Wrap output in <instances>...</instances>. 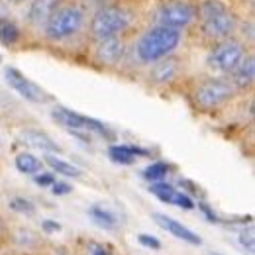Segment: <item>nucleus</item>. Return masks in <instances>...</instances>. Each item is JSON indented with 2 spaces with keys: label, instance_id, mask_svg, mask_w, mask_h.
I'll return each mask as SVG.
<instances>
[{
  "label": "nucleus",
  "instance_id": "1",
  "mask_svg": "<svg viewBox=\"0 0 255 255\" xmlns=\"http://www.w3.org/2000/svg\"><path fill=\"white\" fill-rule=\"evenodd\" d=\"M181 41V32L175 28H153L145 33L137 43V57L143 63H155L169 53L175 51V47Z\"/></svg>",
  "mask_w": 255,
  "mask_h": 255
},
{
  "label": "nucleus",
  "instance_id": "2",
  "mask_svg": "<svg viewBox=\"0 0 255 255\" xmlns=\"http://www.w3.org/2000/svg\"><path fill=\"white\" fill-rule=\"evenodd\" d=\"M200 14H202V28L212 39H226L236 30L234 14L220 0H206L200 8Z\"/></svg>",
  "mask_w": 255,
  "mask_h": 255
},
{
  "label": "nucleus",
  "instance_id": "3",
  "mask_svg": "<svg viewBox=\"0 0 255 255\" xmlns=\"http://www.w3.org/2000/svg\"><path fill=\"white\" fill-rule=\"evenodd\" d=\"M85 14L77 6H59L45 24V35L51 41H63L81 30Z\"/></svg>",
  "mask_w": 255,
  "mask_h": 255
},
{
  "label": "nucleus",
  "instance_id": "4",
  "mask_svg": "<svg viewBox=\"0 0 255 255\" xmlns=\"http://www.w3.org/2000/svg\"><path fill=\"white\" fill-rule=\"evenodd\" d=\"M129 24V14L120 6H104L96 10L91 22V33L96 39L102 37H114L122 33Z\"/></svg>",
  "mask_w": 255,
  "mask_h": 255
},
{
  "label": "nucleus",
  "instance_id": "5",
  "mask_svg": "<svg viewBox=\"0 0 255 255\" xmlns=\"http://www.w3.org/2000/svg\"><path fill=\"white\" fill-rule=\"evenodd\" d=\"M236 95V87L230 81L224 79H206L202 81L196 91H194V100L200 108L204 110H212L226 104L228 100H232Z\"/></svg>",
  "mask_w": 255,
  "mask_h": 255
},
{
  "label": "nucleus",
  "instance_id": "6",
  "mask_svg": "<svg viewBox=\"0 0 255 255\" xmlns=\"http://www.w3.org/2000/svg\"><path fill=\"white\" fill-rule=\"evenodd\" d=\"M246 51L242 47V43L234 41V39H226L218 47H214V51L208 55L206 63L210 69L218 71V73H232L238 63L244 59Z\"/></svg>",
  "mask_w": 255,
  "mask_h": 255
},
{
  "label": "nucleus",
  "instance_id": "7",
  "mask_svg": "<svg viewBox=\"0 0 255 255\" xmlns=\"http://www.w3.org/2000/svg\"><path fill=\"white\" fill-rule=\"evenodd\" d=\"M4 77H6V83L10 85V89H14L18 95L24 96L26 100L35 102V104H43V102L49 100V95L39 85H35L33 81H30L24 73H20L18 69L6 67L4 69Z\"/></svg>",
  "mask_w": 255,
  "mask_h": 255
},
{
  "label": "nucleus",
  "instance_id": "8",
  "mask_svg": "<svg viewBox=\"0 0 255 255\" xmlns=\"http://www.w3.org/2000/svg\"><path fill=\"white\" fill-rule=\"evenodd\" d=\"M194 18H196V10L187 2H167L161 6L159 16H157L159 26L175 28V30L189 26Z\"/></svg>",
  "mask_w": 255,
  "mask_h": 255
},
{
  "label": "nucleus",
  "instance_id": "9",
  "mask_svg": "<svg viewBox=\"0 0 255 255\" xmlns=\"http://www.w3.org/2000/svg\"><path fill=\"white\" fill-rule=\"evenodd\" d=\"M124 41L114 35V37H102L98 39L96 43V49H95V55H96V61L102 65H116L122 55H124Z\"/></svg>",
  "mask_w": 255,
  "mask_h": 255
},
{
  "label": "nucleus",
  "instance_id": "10",
  "mask_svg": "<svg viewBox=\"0 0 255 255\" xmlns=\"http://www.w3.org/2000/svg\"><path fill=\"white\" fill-rule=\"evenodd\" d=\"M149 191L153 192L157 198H161L163 202H167V204H175V206H181V208H187V210H191L192 206H194L191 196H187L185 192L177 191L173 185L155 181V183H151Z\"/></svg>",
  "mask_w": 255,
  "mask_h": 255
},
{
  "label": "nucleus",
  "instance_id": "11",
  "mask_svg": "<svg viewBox=\"0 0 255 255\" xmlns=\"http://www.w3.org/2000/svg\"><path fill=\"white\" fill-rule=\"evenodd\" d=\"M153 220L159 224L161 228H165L167 232H171L173 236H177L179 240H185V242H189L192 246H200V244H202V240H200L192 230H189L187 226H183V224L177 222V220H173V218L167 216V214L155 212V214H153Z\"/></svg>",
  "mask_w": 255,
  "mask_h": 255
},
{
  "label": "nucleus",
  "instance_id": "12",
  "mask_svg": "<svg viewBox=\"0 0 255 255\" xmlns=\"http://www.w3.org/2000/svg\"><path fill=\"white\" fill-rule=\"evenodd\" d=\"M59 6H61V0H33L28 12V20L33 26H45Z\"/></svg>",
  "mask_w": 255,
  "mask_h": 255
},
{
  "label": "nucleus",
  "instance_id": "13",
  "mask_svg": "<svg viewBox=\"0 0 255 255\" xmlns=\"http://www.w3.org/2000/svg\"><path fill=\"white\" fill-rule=\"evenodd\" d=\"M234 73V79H232V85L236 89H250L254 85L255 79V59L254 55H244V59L238 63V67L232 71Z\"/></svg>",
  "mask_w": 255,
  "mask_h": 255
},
{
  "label": "nucleus",
  "instance_id": "14",
  "mask_svg": "<svg viewBox=\"0 0 255 255\" xmlns=\"http://www.w3.org/2000/svg\"><path fill=\"white\" fill-rule=\"evenodd\" d=\"M51 116H53L61 126L67 128L69 131H87V124H85V118H87V116H81V114H77V112H73V110H69V108L57 106V108L51 112Z\"/></svg>",
  "mask_w": 255,
  "mask_h": 255
},
{
  "label": "nucleus",
  "instance_id": "15",
  "mask_svg": "<svg viewBox=\"0 0 255 255\" xmlns=\"http://www.w3.org/2000/svg\"><path fill=\"white\" fill-rule=\"evenodd\" d=\"M177 73H179V61L177 59H165L163 57L159 61H155L149 77L155 83H169V81H173L177 77Z\"/></svg>",
  "mask_w": 255,
  "mask_h": 255
},
{
  "label": "nucleus",
  "instance_id": "16",
  "mask_svg": "<svg viewBox=\"0 0 255 255\" xmlns=\"http://www.w3.org/2000/svg\"><path fill=\"white\" fill-rule=\"evenodd\" d=\"M24 141L28 145H32L35 149H41V151H49V153H61V147L57 145V141H53L49 135L41 133V131H26L24 133Z\"/></svg>",
  "mask_w": 255,
  "mask_h": 255
},
{
  "label": "nucleus",
  "instance_id": "17",
  "mask_svg": "<svg viewBox=\"0 0 255 255\" xmlns=\"http://www.w3.org/2000/svg\"><path fill=\"white\" fill-rule=\"evenodd\" d=\"M137 155H147V151L139 147H128V145H112L108 149V157L114 163H122V165H131Z\"/></svg>",
  "mask_w": 255,
  "mask_h": 255
},
{
  "label": "nucleus",
  "instance_id": "18",
  "mask_svg": "<svg viewBox=\"0 0 255 255\" xmlns=\"http://www.w3.org/2000/svg\"><path fill=\"white\" fill-rule=\"evenodd\" d=\"M16 167H18V171H22L26 175H37L41 171L43 163L37 159L35 155H32V153H20L16 157Z\"/></svg>",
  "mask_w": 255,
  "mask_h": 255
},
{
  "label": "nucleus",
  "instance_id": "19",
  "mask_svg": "<svg viewBox=\"0 0 255 255\" xmlns=\"http://www.w3.org/2000/svg\"><path fill=\"white\" fill-rule=\"evenodd\" d=\"M45 163L55 171V173H59V175H65V177H73V179H77V177H81V171L77 169V167H73L71 163H67V161L59 159V157H55V155H45Z\"/></svg>",
  "mask_w": 255,
  "mask_h": 255
},
{
  "label": "nucleus",
  "instance_id": "20",
  "mask_svg": "<svg viewBox=\"0 0 255 255\" xmlns=\"http://www.w3.org/2000/svg\"><path fill=\"white\" fill-rule=\"evenodd\" d=\"M18 39H20V28H18L12 20L2 18V20H0V41L6 43V45H12V43H16Z\"/></svg>",
  "mask_w": 255,
  "mask_h": 255
},
{
  "label": "nucleus",
  "instance_id": "21",
  "mask_svg": "<svg viewBox=\"0 0 255 255\" xmlns=\"http://www.w3.org/2000/svg\"><path fill=\"white\" fill-rule=\"evenodd\" d=\"M167 173H169V165L163 163V161H157V163L149 165V167L143 171V177H145L147 181L155 183V181H163V179L167 177Z\"/></svg>",
  "mask_w": 255,
  "mask_h": 255
},
{
  "label": "nucleus",
  "instance_id": "22",
  "mask_svg": "<svg viewBox=\"0 0 255 255\" xmlns=\"http://www.w3.org/2000/svg\"><path fill=\"white\" fill-rule=\"evenodd\" d=\"M91 216H93V220H95L98 226H102V228H108V230H112L114 226H116V218L110 214V212H106V210H102V208H91Z\"/></svg>",
  "mask_w": 255,
  "mask_h": 255
},
{
  "label": "nucleus",
  "instance_id": "23",
  "mask_svg": "<svg viewBox=\"0 0 255 255\" xmlns=\"http://www.w3.org/2000/svg\"><path fill=\"white\" fill-rule=\"evenodd\" d=\"M10 208L16 210V212H22V214H33V210H35L32 202L26 200V198H14L10 202Z\"/></svg>",
  "mask_w": 255,
  "mask_h": 255
},
{
  "label": "nucleus",
  "instance_id": "24",
  "mask_svg": "<svg viewBox=\"0 0 255 255\" xmlns=\"http://www.w3.org/2000/svg\"><path fill=\"white\" fill-rule=\"evenodd\" d=\"M137 240H139V244H141V246H145V248H151V250H161V242L157 240V238H153V236L139 234V236H137Z\"/></svg>",
  "mask_w": 255,
  "mask_h": 255
},
{
  "label": "nucleus",
  "instance_id": "25",
  "mask_svg": "<svg viewBox=\"0 0 255 255\" xmlns=\"http://www.w3.org/2000/svg\"><path fill=\"white\" fill-rule=\"evenodd\" d=\"M240 242H242V246L244 248H248V254H254V236H252V232H242V236H240Z\"/></svg>",
  "mask_w": 255,
  "mask_h": 255
},
{
  "label": "nucleus",
  "instance_id": "26",
  "mask_svg": "<svg viewBox=\"0 0 255 255\" xmlns=\"http://www.w3.org/2000/svg\"><path fill=\"white\" fill-rule=\"evenodd\" d=\"M51 191H53V194H69V192L73 191V187L67 185V183H53Z\"/></svg>",
  "mask_w": 255,
  "mask_h": 255
},
{
  "label": "nucleus",
  "instance_id": "27",
  "mask_svg": "<svg viewBox=\"0 0 255 255\" xmlns=\"http://www.w3.org/2000/svg\"><path fill=\"white\" fill-rule=\"evenodd\" d=\"M89 252H91V255H110L108 252H106V248L104 246H100V244H89Z\"/></svg>",
  "mask_w": 255,
  "mask_h": 255
},
{
  "label": "nucleus",
  "instance_id": "28",
  "mask_svg": "<svg viewBox=\"0 0 255 255\" xmlns=\"http://www.w3.org/2000/svg\"><path fill=\"white\" fill-rule=\"evenodd\" d=\"M35 183L41 185V187H47V185H53V175H37L35 177Z\"/></svg>",
  "mask_w": 255,
  "mask_h": 255
},
{
  "label": "nucleus",
  "instance_id": "29",
  "mask_svg": "<svg viewBox=\"0 0 255 255\" xmlns=\"http://www.w3.org/2000/svg\"><path fill=\"white\" fill-rule=\"evenodd\" d=\"M43 230H45V232H59L61 226L57 222H51V220H43Z\"/></svg>",
  "mask_w": 255,
  "mask_h": 255
},
{
  "label": "nucleus",
  "instance_id": "30",
  "mask_svg": "<svg viewBox=\"0 0 255 255\" xmlns=\"http://www.w3.org/2000/svg\"><path fill=\"white\" fill-rule=\"evenodd\" d=\"M2 18H6V6L0 2V20H2Z\"/></svg>",
  "mask_w": 255,
  "mask_h": 255
},
{
  "label": "nucleus",
  "instance_id": "31",
  "mask_svg": "<svg viewBox=\"0 0 255 255\" xmlns=\"http://www.w3.org/2000/svg\"><path fill=\"white\" fill-rule=\"evenodd\" d=\"M55 255H73V254H67V252H63V250H59V252H57Z\"/></svg>",
  "mask_w": 255,
  "mask_h": 255
},
{
  "label": "nucleus",
  "instance_id": "32",
  "mask_svg": "<svg viewBox=\"0 0 255 255\" xmlns=\"http://www.w3.org/2000/svg\"><path fill=\"white\" fill-rule=\"evenodd\" d=\"M12 2H16V4H20V2H26V0H12Z\"/></svg>",
  "mask_w": 255,
  "mask_h": 255
},
{
  "label": "nucleus",
  "instance_id": "33",
  "mask_svg": "<svg viewBox=\"0 0 255 255\" xmlns=\"http://www.w3.org/2000/svg\"><path fill=\"white\" fill-rule=\"evenodd\" d=\"M0 63H2V55H0Z\"/></svg>",
  "mask_w": 255,
  "mask_h": 255
},
{
  "label": "nucleus",
  "instance_id": "34",
  "mask_svg": "<svg viewBox=\"0 0 255 255\" xmlns=\"http://www.w3.org/2000/svg\"><path fill=\"white\" fill-rule=\"evenodd\" d=\"M212 255H220V254H212Z\"/></svg>",
  "mask_w": 255,
  "mask_h": 255
}]
</instances>
